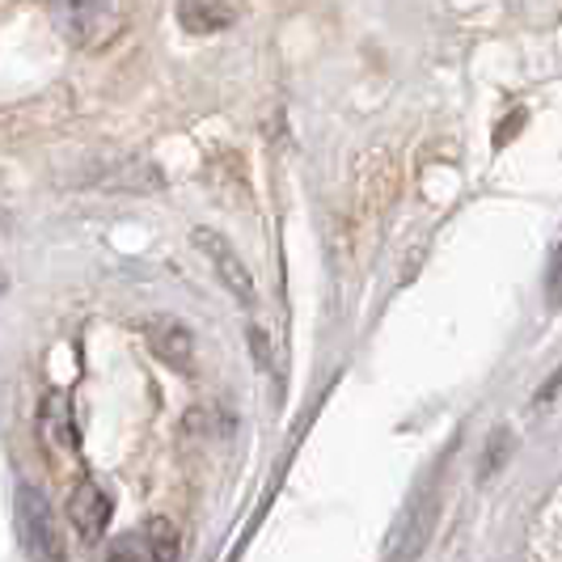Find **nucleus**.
<instances>
[{
    "mask_svg": "<svg viewBox=\"0 0 562 562\" xmlns=\"http://www.w3.org/2000/svg\"><path fill=\"white\" fill-rule=\"evenodd\" d=\"M52 18H56L59 34L72 47L98 52V47H106L123 34L127 9L111 4V0H64V4H52Z\"/></svg>",
    "mask_w": 562,
    "mask_h": 562,
    "instance_id": "obj_1",
    "label": "nucleus"
},
{
    "mask_svg": "<svg viewBox=\"0 0 562 562\" xmlns=\"http://www.w3.org/2000/svg\"><path fill=\"white\" fill-rule=\"evenodd\" d=\"M18 533H22V550L30 554V562H68L56 512L47 504V495L30 482L18 491Z\"/></svg>",
    "mask_w": 562,
    "mask_h": 562,
    "instance_id": "obj_2",
    "label": "nucleus"
},
{
    "mask_svg": "<svg viewBox=\"0 0 562 562\" xmlns=\"http://www.w3.org/2000/svg\"><path fill=\"white\" fill-rule=\"evenodd\" d=\"M140 335L153 347L157 360H166L178 372H195V335H191L187 322H178L169 313H153V317L140 322Z\"/></svg>",
    "mask_w": 562,
    "mask_h": 562,
    "instance_id": "obj_3",
    "label": "nucleus"
},
{
    "mask_svg": "<svg viewBox=\"0 0 562 562\" xmlns=\"http://www.w3.org/2000/svg\"><path fill=\"white\" fill-rule=\"evenodd\" d=\"M195 246L203 250V258L216 267V276L225 280V288L241 301V305H254L258 301V288H254V276H250V267L241 262V254L228 246L225 237L216 233V228H207V225H199L195 228Z\"/></svg>",
    "mask_w": 562,
    "mask_h": 562,
    "instance_id": "obj_4",
    "label": "nucleus"
},
{
    "mask_svg": "<svg viewBox=\"0 0 562 562\" xmlns=\"http://www.w3.org/2000/svg\"><path fill=\"white\" fill-rule=\"evenodd\" d=\"M68 525L77 529V537L98 541L111 525V495L93 479H81L68 495Z\"/></svg>",
    "mask_w": 562,
    "mask_h": 562,
    "instance_id": "obj_5",
    "label": "nucleus"
},
{
    "mask_svg": "<svg viewBox=\"0 0 562 562\" xmlns=\"http://www.w3.org/2000/svg\"><path fill=\"white\" fill-rule=\"evenodd\" d=\"M38 436L52 457H72L77 452V423H72V406L64 394H47L38 406Z\"/></svg>",
    "mask_w": 562,
    "mask_h": 562,
    "instance_id": "obj_6",
    "label": "nucleus"
},
{
    "mask_svg": "<svg viewBox=\"0 0 562 562\" xmlns=\"http://www.w3.org/2000/svg\"><path fill=\"white\" fill-rule=\"evenodd\" d=\"M233 18H237L233 4H207V0H199V4H178V22H182L187 30H195V34L225 30Z\"/></svg>",
    "mask_w": 562,
    "mask_h": 562,
    "instance_id": "obj_7",
    "label": "nucleus"
},
{
    "mask_svg": "<svg viewBox=\"0 0 562 562\" xmlns=\"http://www.w3.org/2000/svg\"><path fill=\"white\" fill-rule=\"evenodd\" d=\"M144 546H148V559L153 562H178L182 554V541H178V529L169 525V520H148V529H144Z\"/></svg>",
    "mask_w": 562,
    "mask_h": 562,
    "instance_id": "obj_8",
    "label": "nucleus"
},
{
    "mask_svg": "<svg viewBox=\"0 0 562 562\" xmlns=\"http://www.w3.org/2000/svg\"><path fill=\"white\" fill-rule=\"evenodd\" d=\"M546 296L562 305V246L554 250V262H550V280H546Z\"/></svg>",
    "mask_w": 562,
    "mask_h": 562,
    "instance_id": "obj_9",
    "label": "nucleus"
},
{
    "mask_svg": "<svg viewBox=\"0 0 562 562\" xmlns=\"http://www.w3.org/2000/svg\"><path fill=\"white\" fill-rule=\"evenodd\" d=\"M106 562H144V554H140V546H136V541H114V550H111V559Z\"/></svg>",
    "mask_w": 562,
    "mask_h": 562,
    "instance_id": "obj_10",
    "label": "nucleus"
}]
</instances>
